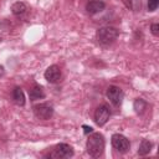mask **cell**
<instances>
[{"instance_id":"obj_10","label":"cell","mask_w":159,"mask_h":159,"mask_svg":"<svg viewBox=\"0 0 159 159\" xmlns=\"http://www.w3.org/2000/svg\"><path fill=\"white\" fill-rule=\"evenodd\" d=\"M12 99L17 106H24L25 104V94L20 87L14 88L12 91Z\"/></svg>"},{"instance_id":"obj_4","label":"cell","mask_w":159,"mask_h":159,"mask_svg":"<svg viewBox=\"0 0 159 159\" xmlns=\"http://www.w3.org/2000/svg\"><path fill=\"white\" fill-rule=\"evenodd\" d=\"M112 145L119 153H125L129 149V140L122 134H113L112 135Z\"/></svg>"},{"instance_id":"obj_15","label":"cell","mask_w":159,"mask_h":159,"mask_svg":"<svg viewBox=\"0 0 159 159\" xmlns=\"http://www.w3.org/2000/svg\"><path fill=\"white\" fill-rule=\"evenodd\" d=\"M159 5V0H148V10L149 11H155Z\"/></svg>"},{"instance_id":"obj_2","label":"cell","mask_w":159,"mask_h":159,"mask_svg":"<svg viewBox=\"0 0 159 159\" xmlns=\"http://www.w3.org/2000/svg\"><path fill=\"white\" fill-rule=\"evenodd\" d=\"M119 35V31L113 26H103L97 31V39L101 43H112Z\"/></svg>"},{"instance_id":"obj_12","label":"cell","mask_w":159,"mask_h":159,"mask_svg":"<svg viewBox=\"0 0 159 159\" xmlns=\"http://www.w3.org/2000/svg\"><path fill=\"white\" fill-rule=\"evenodd\" d=\"M45 97V93H43V89L40 87V86H34L31 89H30V99L31 101H36V99H41Z\"/></svg>"},{"instance_id":"obj_3","label":"cell","mask_w":159,"mask_h":159,"mask_svg":"<svg viewBox=\"0 0 159 159\" xmlns=\"http://www.w3.org/2000/svg\"><path fill=\"white\" fill-rule=\"evenodd\" d=\"M34 112H35V116L40 119H50L53 114V108L51 104L48 103H40L37 106L34 107Z\"/></svg>"},{"instance_id":"obj_13","label":"cell","mask_w":159,"mask_h":159,"mask_svg":"<svg viewBox=\"0 0 159 159\" xmlns=\"http://www.w3.org/2000/svg\"><path fill=\"white\" fill-rule=\"evenodd\" d=\"M152 147H153V144H152L149 140L143 139V140H142V143H140V145H139L138 154H139V155H147V154L150 152Z\"/></svg>"},{"instance_id":"obj_5","label":"cell","mask_w":159,"mask_h":159,"mask_svg":"<svg viewBox=\"0 0 159 159\" xmlns=\"http://www.w3.org/2000/svg\"><path fill=\"white\" fill-rule=\"evenodd\" d=\"M72 155H73V149L71 145H68L66 143H61V144L56 145V148L53 149V153L51 154V157L61 158V159H67V158H71Z\"/></svg>"},{"instance_id":"obj_14","label":"cell","mask_w":159,"mask_h":159,"mask_svg":"<svg viewBox=\"0 0 159 159\" xmlns=\"http://www.w3.org/2000/svg\"><path fill=\"white\" fill-rule=\"evenodd\" d=\"M145 108H147V103H145L144 99L137 98V99L134 101V109H135L137 113H143Z\"/></svg>"},{"instance_id":"obj_7","label":"cell","mask_w":159,"mask_h":159,"mask_svg":"<svg viewBox=\"0 0 159 159\" xmlns=\"http://www.w3.org/2000/svg\"><path fill=\"white\" fill-rule=\"evenodd\" d=\"M107 97L114 106H119L123 101V91L117 86H109L107 88Z\"/></svg>"},{"instance_id":"obj_8","label":"cell","mask_w":159,"mask_h":159,"mask_svg":"<svg viewBox=\"0 0 159 159\" xmlns=\"http://www.w3.org/2000/svg\"><path fill=\"white\" fill-rule=\"evenodd\" d=\"M45 78L48 83H57L61 80V70L58 66L52 65L45 71Z\"/></svg>"},{"instance_id":"obj_9","label":"cell","mask_w":159,"mask_h":159,"mask_svg":"<svg viewBox=\"0 0 159 159\" xmlns=\"http://www.w3.org/2000/svg\"><path fill=\"white\" fill-rule=\"evenodd\" d=\"M104 7H106V4L102 0H91L86 5L87 12L91 14V15H94V14L101 12L102 10H104Z\"/></svg>"},{"instance_id":"obj_1","label":"cell","mask_w":159,"mask_h":159,"mask_svg":"<svg viewBox=\"0 0 159 159\" xmlns=\"http://www.w3.org/2000/svg\"><path fill=\"white\" fill-rule=\"evenodd\" d=\"M104 150V138L101 133H93L87 140V152L91 157L97 158Z\"/></svg>"},{"instance_id":"obj_18","label":"cell","mask_w":159,"mask_h":159,"mask_svg":"<svg viewBox=\"0 0 159 159\" xmlns=\"http://www.w3.org/2000/svg\"><path fill=\"white\" fill-rule=\"evenodd\" d=\"M4 73H5V70H4V67H2V66H0V77H1V76H4Z\"/></svg>"},{"instance_id":"obj_17","label":"cell","mask_w":159,"mask_h":159,"mask_svg":"<svg viewBox=\"0 0 159 159\" xmlns=\"http://www.w3.org/2000/svg\"><path fill=\"white\" fill-rule=\"evenodd\" d=\"M82 128L84 129V133H86V134L91 133V132H92V129H93L92 127H88V125H82Z\"/></svg>"},{"instance_id":"obj_6","label":"cell","mask_w":159,"mask_h":159,"mask_svg":"<svg viewBox=\"0 0 159 159\" xmlns=\"http://www.w3.org/2000/svg\"><path fill=\"white\" fill-rule=\"evenodd\" d=\"M109 116H111V111H109L108 106L107 104H101L94 112V122L98 125H103L109 119Z\"/></svg>"},{"instance_id":"obj_16","label":"cell","mask_w":159,"mask_h":159,"mask_svg":"<svg viewBox=\"0 0 159 159\" xmlns=\"http://www.w3.org/2000/svg\"><path fill=\"white\" fill-rule=\"evenodd\" d=\"M152 32H153V35H155V36L159 35V25H158V24H153V25H152Z\"/></svg>"},{"instance_id":"obj_11","label":"cell","mask_w":159,"mask_h":159,"mask_svg":"<svg viewBox=\"0 0 159 159\" xmlns=\"http://www.w3.org/2000/svg\"><path fill=\"white\" fill-rule=\"evenodd\" d=\"M26 10H27L26 5H25L24 2H21V1H17V2L12 4V6H11V11H12V14L16 15V16L24 15V14L26 12Z\"/></svg>"}]
</instances>
